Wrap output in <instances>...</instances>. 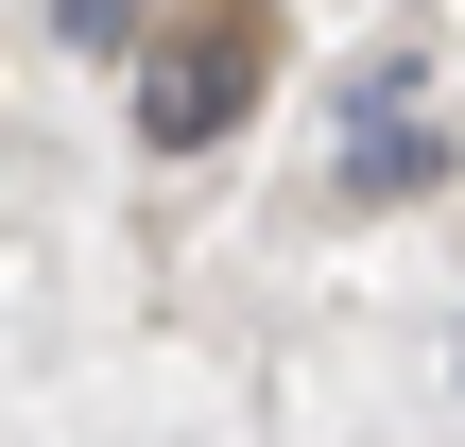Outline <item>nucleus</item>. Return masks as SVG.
<instances>
[{
    "instance_id": "nucleus-1",
    "label": "nucleus",
    "mask_w": 465,
    "mask_h": 447,
    "mask_svg": "<svg viewBox=\"0 0 465 447\" xmlns=\"http://www.w3.org/2000/svg\"><path fill=\"white\" fill-rule=\"evenodd\" d=\"M259 86H276V0H190L138 52V138L155 155H207V138L259 121Z\"/></svg>"
},
{
    "instance_id": "nucleus-2",
    "label": "nucleus",
    "mask_w": 465,
    "mask_h": 447,
    "mask_svg": "<svg viewBox=\"0 0 465 447\" xmlns=\"http://www.w3.org/2000/svg\"><path fill=\"white\" fill-rule=\"evenodd\" d=\"M431 172H449V138H431L414 103H362V121H345V207H414Z\"/></svg>"
},
{
    "instance_id": "nucleus-3",
    "label": "nucleus",
    "mask_w": 465,
    "mask_h": 447,
    "mask_svg": "<svg viewBox=\"0 0 465 447\" xmlns=\"http://www.w3.org/2000/svg\"><path fill=\"white\" fill-rule=\"evenodd\" d=\"M52 52H138V0H52Z\"/></svg>"
}]
</instances>
